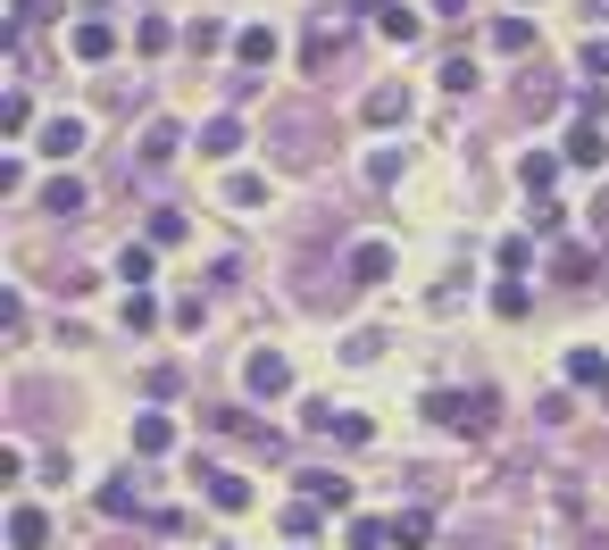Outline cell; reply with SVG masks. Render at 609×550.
Wrapping results in <instances>:
<instances>
[{"label": "cell", "instance_id": "2e32d148", "mask_svg": "<svg viewBox=\"0 0 609 550\" xmlns=\"http://www.w3.org/2000/svg\"><path fill=\"white\" fill-rule=\"evenodd\" d=\"M426 542H435V517H426V509H400L393 517V550H426Z\"/></svg>", "mask_w": 609, "mask_h": 550}, {"label": "cell", "instance_id": "8992f818", "mask_svg": "<svg viewBox=\"0 0 609 550\" xmlns=\"http://www.w3.org/2000/svg\"><path fill=\"white\" fill-rule=\"evenodd\" d=\"M325 58H343V25H334V18H318L301 34V67H309V76H325Z\"/></svg>", "mask_w": 609, "mask_h": 550}, {"label": "cell", "instance_id": "f35d334b", "mask_svg": "<svg viewBox=\"0 0 609 550\" xmlns=\"http://www.w3.org/2000/svg\"><path fill=\"white\" fill-rule=\"evenodd\" d=\"M217 550H234V542H217Z\"/></svg>", "mask_w": 609, "mask_h": 550}, {"label": "cell", "instance_id": "30bf717a", "mask_svg": "<svg viewBox=\"0 0 609 550\" xmlns=\"http://www.w3.org/2000/svg\"><path fill=\"white\" fill-rule=\"evenodd\" d=\"M133 451L142 459H159V451H175V425L159 418V409H142V418H133Z\"/></svg>", "mask_w": 609, "mask_h": 550}, {"label": "cell", "instance_id": "836d02e7", "mask_svg": "<svg viewBox=\"0 0 609 550\" xmlns=\"http://www.w3.org/2000/svg\"><path fill=\"white\" fill-rule=\"evenodd\" d=\"M100 517H133V484H100Z\"/></svg>", "mask_w": 609, "mask_h": 550}, {"label": "cell", "instance_id": "5bb4252c", "mask_svg": "<svg viewBox=\"0 0 609 550\" xmlns=\"http://www.w3.org/2000/svg\"><path fill=\"white\" fill-rule=\"evenodd\" d=\"M42 151H51V159H76L84 151V117H51V126H42Z\"/></svg>", "mask_w": 609, "mask_h": 550}, {"label": "cell", "instance_id": "e575fe53", "mask_svg": "<svg viewBox=\"0 0 609 550\" xmlns=\"http://www.w3.org/2000/svg\"><path fill=\"white\" fill-rule=\"evenodd\" d=\"M184 42H192V51H217V42H226V25H217V18H192Z\"/></svg>", "mask_w": 609, "mask_h": 550}, {"label": "cell", "instance_id": "8fae6325", "mask_svg": "<svg viewBox=\"0 0 609 550\" xmlns=\"http://www.w3.org/2000/svg\"><path fill=\"white\" fill-rule=\"evenodd\" d=\"M360 117H367V126H400V117H409V93H400V84H376Z\"/></svg>", "mask_w": 609, "mask_h": 550}, {"label": "cell", "instance_id": "4316f807", "mask_svg": "<svg viewBox=\"0 0 609 550\" xmlns=\"http://www.w3.org/2000/svg\"><path fill=\"white\" fill-rule=\"evenodd\" d=\"M226 201L234 209H267V175H226Z\"/></svg>", "mask_w": 609, "mask_h": 550}, {"label": "cell", "instance_id": "ac0fdd59", "mask_svg": "<svg viewBox=\"0 0 609 550\" xmlns=\"http://www.w3.org/2000/svg\"><path fill=\"white\" fill-rule=\"evenodd\" d=\"M559 276H568V284H592V276H601V250H585V242H559Z\"/></svg>", "mask_w": 609, "mask_h": 550}, {"label": "cell", "instance_id": "7c38bea8", "mask_svg": "<svg viewBox=\"0 0 609 550\" xmlns=\"http://www.w3.org/2000/svg\"><path fill=\"white\" fill-rule=\"evenodd\" d=\"M9 542H18V550H42V542H51V517L18 500V509H9Z\"/></svg>", "mask_w": 609, "mask_h": 550}, {"label": "cell", "instance_id": "277c9868", "mask_svg": "<svg viewBox=\"0 0 609 550\" xmlns=\"http://www.w3.org/2000/svg\"><path fill=\"white\" fill-rule=\"evenodd\" d=\"M568 168H609V133H601V117H576V126H568Z\"/></svg>", "mask_w": 609, "mask_h": 550}, {"label": "cell", "instance_id": "52a82bcc", "mask_svg": "<svg viewBox=\"0 0 609 550\" xmlns=\"http://www.w3.org/2000/svg\"><path fill=\"white\" fill-rule=\"evenodd\" d=\"M192 151H201V159H234V151H243V117H210Z\"/></svg>", "mask_w": 609, "mask_h": 550}, {"label": "cell", "instance_id": "6da1fadb", "mask_svg": "<svg viewBox=\"0 0 609 550\" xmlns=\"http://www.w3.org/2000/svg\"><path fill=\"white\" fill-rule=\"evenodd\" d=\"M426 418L442 425V434H468V442H484L501 425V400L484 392V384H468V392H451V384H442V392H426Z\"/></svg>", "mask_w": 609, "mask_h": 550}, {"label": "cell", "instance_id": "1f68e13d", "mask_svg": "<svg viewBox=\"0 0 609 550\" xmlns=\"http://www.w3.org/2000/svg\"><path fill=\"white\" fill-rule=\"evenodd\" d=\"M493 259H501V276H526V259H534V250H526V234H510V242H501Z\"/></svg>", "mask_w": 609, "mask_h": 550}, {"label": "cell", "instance_id": "f1b7e54d", "mask_svg": "<svg viewBox=\"0 0 609 550\" xmlns=\"http://www.w3.org/2000/svg\"><path fill=\"white\" fill-rule=\"evenodd\" d=\"M493 317H526V284H517V276L493 284Z\"/></svg>", "mask_w": 609, "mask_h": 550}, {"label": "cell", "instance_id": "5b68a950", "mask_svg": "<svg viewBox=\"0 0 609 550\" xmlns=\"http://www.w3.org/2000/svg\"><path fill=\"white\" fill-rule=\"evenodd\" d=\"M201 493H210V509H250V475H234V467H201Z\"/></svg>", "mask_w": 609, "mask_h": 550}, {"label": "cell", "instance_id": "d6986e66", "mask_svg": "<svg viewBox=\"0 0 609 550\" xmlns=\"http://www.w3.org/2000/svg\"><path fill=\"white\" fill-rule=\"evenodd\" d=\"M325 517H334L325 500H292V509H285V533H292V542H309V533H318Z\"/></svg>", "mask_w": 609, "mask_h": 550}, {"label": "cell", "instance_id": "83f0119b", "mask_svg": "<svg viewBox=\"0 0 609 550\" xmlns=\"http://www.w3.org/2000/svg\"><path fill=\"white\" fill-rule=\"evenodd\" d=\"M168 42H175V25H168V18H142V25H133V51H142V58H159Z\"/></svg>", "mask_w": 609, "mask_h": 550}, {"label": "cell", "instance_id": "4dcf8cb0", "mask_svg": "<svg viewBox=\"0 0 609 550\" xmlns=\"http://www.w3.org/2000/svg\"><path fill=\"white\" fill-rule=\"evenodd\" d=\"M442 93H477V58H442Z\"/></svg>", "mask_w": 609, "mask_h": 550}, {"label": "cell", "instance_id": "d6a6232c", "mask_svg": "<svg viewBox=\"0 0 609 550\" xmlns=\"http://www.w3.org/2000/svg\"><path fill=\"white\" fill-rule=\"evenodd\" d=\"M151 242H159V250L184 242V209H159V217H151Z\"/></svg>", "mask_w": 609, "mask_h": 550}, {"label": "cell", "instance_id": "7a4b0ae2", "mask_svg": "<svg viewBox=\"0 0 609 550\" xmlns=\"http://www.w3.org/2000/svg\"><path fill=\"white\" fill-rule=\"evenodd\" d=\"M309 425H318V434H334V442H351V451H360V442H376V418H360V409H309Z\"/></svg>", "mask_w": 609, "mask_h": 550}, {"label": "cell", "instance_id": "e0dca14e", "mask_svg": "<svg viewBox=\"0 0 609 550\" xmlns=\"http://www.w3.org/2000/svg\"><path fill=\"white\" fill-rule=\"evenodd\" d=\"M42 209H51V217H84V184H76V175H51Z\"/></svg>", "mask_w": 609, "mask_h": 550}, {"label": "cell", "instance_id": "8d00e7d4", "mask_svg": "<svg viewBox=\"0 0 609 550\" xmlns=\"http://www.w3.org/2000/svg\"><path fill=\"white\" fill-rule=\"evenodd\" d=\"M343 9H376V18H384V9H393V0H343Z\"/></svg>", "mask_w": 609, "mask_h": 550}, {"label": "cell", "instance_id": "d590c367", "mask_svg": "<svg viewBox=\"0 0 609 550\" xmlns=\"http://www.w3.org/2000/svg\"><path fill=\"white\" fill-rule=\"evenodd\" d=\"M585 76H592V84H609V42H601V34L585 42Z\"/></svg>", "mask_w": 609, "mask_h": 550}, {"label": "cell", "instance_id": "cb8c5ba5", "mask_svg": "<svg viewBox=\"0 0 609 550\" xmlns=\"http://www.w3.org/2000/svg\"><path fill=\"white\" fill-rule=\"evenodd\" d=\"M568 384H609V359L592 351V342H585V351H568Z\"/></svg>", "mask_w": 609, "mask_h": 550}, {"label": "cell", "instance_id": "44dd1931", "mask_svg": "<svg viewBox=\"0 0 609 550\" xmlns=\"http://www.w3.org/2000/svg\"><path fill=\"white\" fill-rule=\"evenodd\" d=\"M58 9H67V0H18V9H9V34H34V25H51Z\"/></svg>", "mask_w": 609, "mask_h": 550}, {"label": "cell", "instance_id": "f546056e", "mask_svg": "<svg viewBox=\"0 0 609 550\" xmlns=\"http://www.w3.org/2000/svg\"><path fill=\"white\" fill-rule=\"evenodd\" d=\"M126 325H133V334H151V325H159V301H151V292H126Z\"/></svg>", "mask_w": 609, "mask_h": 550}, {"label": "cell", "instance_id": "484cf974", "mask_svg": "<svg viewBox=\"0 0 609 550\" xmlns=\"http://www.w3.org/2000/svg\"><path fill=\"white\" fill-rule=\"evenodd\" d=\"M552 175H559V159H552V151H526V159H517V184L552 192Z\"/></svg>", "mask_w": 609, "mask_h": 550}, {"label": "cell", "instance_id": "4fadbf2b", "mask_svg": "<svg viewBox=\"0 0 609 550\" xmlns=\"http://www.w3.org/2000/svg\"><path fill=\"white\" fill-rule=\"evenodd\" d=\"M484 42H493L501 58H526V51H534V25H526V18H493V34H484Z\"/></svg>", "mask_w": 609, "mask_h": 550}, {"label": "cell", "instance_id": "74e56055", "mask_svg": "<svg viewBox=\"0 0 609 550\" xmlns=\"http://www.w3.org/2000/svg\"><path fill=\"white\" fill-rule=\"evenodd\" d=\"M435 9H442V18H459V9H468V0H435Z\"/></svg>", "mask_w": 609, "mask_h": 550}, {"label": "cell", "instance_id": "9a60e30c", "mask_svg": "<svg viewBox=\"0 0 609 550\" xmlns=\"http://www.w3.org/2000/svg\"><path fill=\"white\" fill-rule=\"evenodd\" d=\"M234 58H243V67H267V58H276V25H243V34H234Z\"/></svg>", "mask_w": 609, "mask_h": 550}, {"label": "cell", "instance_id": "7402d4cb", "mask_svg": "<svg viewBox=\"0 0 609 550\" xmlns=\"http://www.w3.org/2000/svg\"><path fill=\"white\" fill-rule=\"evenodd\" d=\"M151 250H159V242H126V250H117V276H126L133 292L151 284Z\"/></svg>", "mask_w": 609, "mask_h": 550}, {"label": "cell", "instance_id": "603a6c76", "mask_svg": "<svg viewBox=\"0 0 609 550\" xmlns=\"http://www.w3.org/2000/svg\"><path fill=\"white\" fill-rule=\"evenodd\" d=\"M384 42H393V51H409V42H418V9H400V0H393V9H384Z\"/></svg>", "mask_w": 609, "mask_h": 550}, {"label": "cell", "instance_id": "ffe728a7", "mask_svg": "<svg viewBox=\"0 0 609 550\" xmlns=\"http://www.w3.org/2000/svg\"><path fill=\"white\" fill-rule=\"evenodd\" d=\"M301 493L325 500V509H351V475H301Z\"/></svg>", "mask_w": 609, "mask_h": 550}, {"label": "cell", "instance_id": "ba28073f", "mask_svg": "<svg viewBox=\"0 0 609 550\" xmlns=\"http://www.w3.org/2000/svg\"><path fill=\"white\" fill-rule=\"evenodd\" d=\"M343 267H351V284H384V276H393V242H360Z\"/></svg>", "mask_w": 609, "mask_h": 550}, {"label": "cell", "instance_id": "9c48e42d", "mask_svg": "<svg viewBox=\"0 0 609 550\" xmlns=\"http://www.w3.org/2000/svg\"><path fill=\"white\" fill-rule=\"evenodd\" d=\"M67 51H76V58H93V67H100V58H109V51H117V34H109V18H84V25H76V34H67Z\"/></svg>", "mask_w": 609, "mask_h": 550}, {"label": "cell", "instance_id": "3957f363", "mask_svg": "<svg viewBox=\"0 0 609 550\" xmlns=\"http://www.w3.org/2000/svg\"><path fill=\"white\" fill-rule=\"evenodd\" d=\"M243 384H250L259 400L292 392V367H285V351H250V359H243Z\"/></svg>", "mask_w": 609, "mask_h": 550}, {"label": "cell", "instance_id": "d4e9b609", "mask_svg": "<svg viewBox=\"0 0 609 550\" xmlns=\"http://www.w3.org/2000/svg\"><path fill=\"white\" fill-rule=\"evenodd\" d=\"M175 142H184L175 126H151V133H142V168H168V159H175Z\"/></svg>", "mask_w": 609, "mask_h": 550}]
</instances>
